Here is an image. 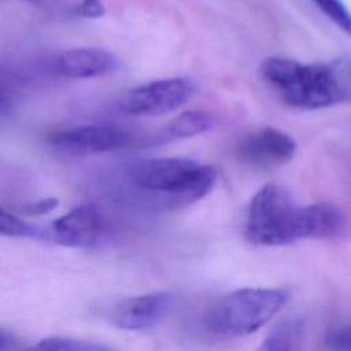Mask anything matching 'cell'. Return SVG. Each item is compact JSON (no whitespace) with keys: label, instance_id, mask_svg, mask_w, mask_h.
<instances>
[{"label":"cell","instance_id":"7c38bea8","mask_svg":"<svg viewBox=\"0 0 351 351\" xmlns=\"http://www.w3.org/2000/svg\"><path fill=\"white\" fill-rule=\"evenodd\" d=\"M0 232L10 237H29L47 240V229L29 223L19 217L7 213L4 208L0 213Z\"/></svg>","mask_w":351,"mask_h":351},{"label":"cell","instance_id":"ba28073f","mask_svg":"<svg viewBox=\"0 0 351 351\" xmlns=\"http://www.w3.org/2000/svg\"><path fill=\"white\" fill-rule=\"evenodd\" d=\"M47 229V240L69 247H89L103 232V219L93 204H81L55 219Z\"/></svg>","mask_w":351,"mask_h":351},{"label":"cell","instance_id":"277c9868","mask_svg":"<svg viewBox=\"0 0 351 351\" xmlns=\"http://www.w3.org/2000/svg\"><path fill=\"white\" fill-rule=\"evenodd\" d=\"M303 206L276 184L261 188L250 202L245 237L259 245H284L303 239Z\"/></svg>","mask_w":351,"mask_h":351},{"label":"cell","instance_id":"8fae6325","mask_svg":"<svg viewBox=\"0 0 351 351\" xmlns=\"http://www.w3.org/2000/svg\"><path fill=\"white\" fill-rule=\"evenodd\" d=\"M213 118L204 111H185L173 119L165 129L170 138H189L211 129Z\"/></svg>","mask_w":351,"mask_h":351},{"label":"cell","instance_id":"4fadbf2b","mask_svg":"<svg viewBox=\"0 0 351 351\" xmlns=\"http://www.w3.org/2000/svg\"><path fill=\"white\" fill-rule=\"evenodd\" d=\"M315 7L341 32L351 37V11L341 0H311Z\"/></svg>","mask_w":351,"mask_h":351},{"label":"cell","instance_id":"6da1fadb","mask_svg":"<svg viewBox=\"0 0 351 351\" xmlns=\"http://www.w3.org/2000/svg\"><path fill=\"white\" fill-rule=\"evenodd\" d=\"M261 74L289 107L326 108L348 96L341 70L335 64L302 63L289 58L271 56L262 62Z\"/></svg>","mask_w":351,"mask_h":351},{"label":"cell","instance_id":"9a60e30c","mask_svg":"<svg viewBox=\"0 0 351 351\" xmlns=\"http://www.w3.org/2000/svg\"><path fill=\"white\" fill-rule=\"evenodd\" d=\"M299 328L295 324L287 322L274 329L261 348L263 350H292L298 340Z\"/></svg>","mask_w":351,"mask_h":351},{"label":"cell","instance_id":"9c48e42d","mask_svg":"<svg viewBox=\"0 0 351 351\" xmlns=\"http://www.w3.org/2000/svg\"><path fill=\"white\" fill-rule=\"evenodd\" d=\"M173 296L169 292H149L128 298L111 310V322L123 330H143L155 326L170 308Z\"/></svg>","mask_w":351,"mask_h":351},{"label":"cell","instance_id":"2e32d148","mask_svg":"<svg viewBox=\"0 0 351 351\" xmlns=\"http://www.w3.org/2000/svg\"><path fill=\"white\" fill-rule=\"evenodd\" d=\"M325 343L332 350L351 351V325L330 330L326 335Z\"/></svg>","mask_w":351,"mask_h":351},{"label":"cell","instance_id":"3957f363","mask_svg":"<svg viewBox=\"0 0 351 351\" xmlns=\"http://www.w3.org/2000/svg\"><path fill=\"white\" fill-rule=\"evenodd\" d=\"M288 291L243 288L218 300L206 315V326L222 336L241 337L256 332L287 303Z\"/></svg>","mask_w":351,"mask_h":351},{"label":"cell","instance_id":"5b68a950","mask_svg":"<svg viewBox=\"0 0 351 351\" xmlns=\"http://www.w3.org/2000/svg\"><path fill=\"white\" fill-rule=\"evenodd\" d=\"M195 84L185 77L156 80L125 93L118 108L133 117H158L182 107L195 93Z\"/></svg>","mask_w":351,"mask_h":351},{"label":"cell","instance_id":"8992f818","mask_svg":"<svg viewBox=\"0 0 351 351\" xmlns=\"http://www.w3.org/2000/svg\"><path fill=\"white\" fill-rule=\"evenodd\" d=\"M52 147L75 155L118 151L133 143V136L111 125H81L53 130L48 134Z\"/></svg>","mask_w":351,"mask_h":351},{"label":"cell","instance_id":"d6986e66","mask_svg":"<svg viewBox=\"0 0 351 351\" xmlns=\"http://www.w3.org/2000/svg\"><path fill=\"white\" fill-rule=\"evenodd\" d=\"M22 348V343L15 336V333L8 332L7 329H0V350L10 351V350H19Z\"/></svg>","mask_w":351,"mask_h":351},{"label":"cell","instance_id":"ac0fdd59","mask_svg":"<svg viewBox=\"0 0 351 351\" xmlns=\"http://www.w3.org/2000/svg\"><path fill=\"white\" fill-rule=\"evenodd\" d=\"M75 12L84 18H99L104 15L106 8L101 0H81Z\"/></svg>","mask_w":351,"mask_h":351},{"label":"cell","instance_id":"ffe728a7","mask_svg":"<svg viewBox=\"0 0 351 351\" xmlns=\"http://www.w3.org/2000/svg\"><path fill=\"white\" fill-rule=\"evenodd\" d=\"M25 1H30V3H36V1H43V0H25Z\"/></svg>","mask_w":351,"mask_h":351},{"label":"cell","instance_id":"52a82bcc","mask_svg":"<svg viewBox=\"0 0 351 351\" xmlns=\"http://www.w3.org/2000/svg\"><path fill=\"white\" fill-rule=\"evenodd\" d=\"M295 152V140L285 132L271 126L247 133L234 147L239 160L258 167L284 165L293 158Z\"/></svg>","mask_w":351,"mask_h":351},{"label":"cell","instance_id":"5bb4252c","mask_svg":"<svg viewBox=\"0 0 351 351\" xmlns=\"http://www.w3.org/2000/svg\"><path fill=\"white\" fill-rule=\"evenodd\" d=\"M33 350H74V351H96V350H107L108 347L85 341L80 339L71 337H62V336H52L41 339L37 344L32 346Z\"/></svg>","mask_w":351,"mask_h":351},{"label":"cell","instance_id":"7a4b0ae2","mask_svg":"<svg viewBox=\"0 0 351 351\" xmlns=\"http://www.w3.org/2000/svg\"><path fill=\"white\" fill-rule=\"evenodd\" d=\"M128 176L137 188L166 195L184 204L204 197L217 181L213 166L191 158L144 159L133 163Z\"/></svg>","mask_w":351,"mask_h":351},{"label":"cell","instance_id":"e0dca14e","mask_svg":"<svg viewBox=\"0 0 351 351\" xmlns=\"http://www.w3.org/2000/svg\"><path fill=\"white\" fill-rule=\"evenodd\" d=\"M58 204H59V200L56 197H45L23 206L22 211L26 213L27 215H41L52 211Z\"/></svg>","mask_w":351,"mask_h":351},{"label":"cell","instance_id":"30bf717a","mask_svg":"<svg viewBox=\"0 0 351 351\" xmlns=\"http://www.w3.org/2000/svg\"><path fill=\"white\" fill-rule=\"evenodd\" d=\"M117 69V59L101 48H71L53 59V70L67 78L101 77Z\"/></svg>","mask_w":351,"mask_h":351}]
</instances>
